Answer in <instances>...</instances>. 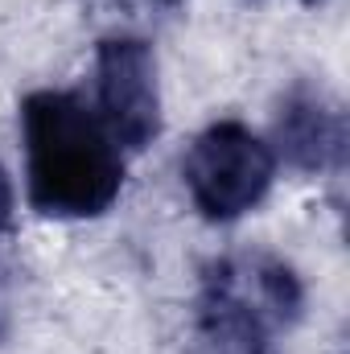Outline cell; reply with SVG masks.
<instances>
[{
	"mask_svg": "<svg viewBox=\"0 0 350 354\" xmlns=\"http://www.w3.org/2000/svg\"><path fill=\"white\" fill-rule=\"evenodd\" d=\"M25 194L46 218H99L124 189V149L75 91H33L21 103Z\"/></svg>",
	"mask_w": 350,
	"mask_h": 354,
	"instance_id": "obj_1",
	"label": "cell"
},
{
	"mask_svg": "<svg viewBox=\"0 0 350 354\" xmlns=\"http://www.w3.org/2000/svg\"><path fill=\"white\" fill-rule=\"evenodd\" d=\"M95 115L124 153H140L161 136L157 54L145 37L111 33L95 46Z\"/></svg>",
	"mask_w": 350,
	"mask_h": 354,
	"instance_id": "obj_4",
	"label": "cell"
},
{
	"mask_svg": "<svg viewBox=\"0 0 350 354\" xmlns=\"http://www.w3.org/2000/svg\"><path fill=\"white\" fill-rule=\"evenodd\" d=\"M12 210H17V194H12V177L0 165V235L12 227Z\"/></svg>",
	"mask_w": 350,
	"mask_h": 354,
	"instance_id": "obj_6",
	"label": "cell"
},
{
	"mask_svg": "<svg viewBox=\"0 0 350 354\" xmlns=\"http://www.w3.org/2000/svg\"><path fill=\"white\" fill-rule=\"evenodd\" d=\"M181 181L206 223H235L256 210L276 181V153L239 120H219L194 136L181 157Z\"/></svg>",
	"mask_w": 350,
	"mask_h": 354,
	"instance_id": "obj_3",
	"label": "cell"
},
{
	"mask_svg": "<svg viewBox=\"0 0 350 354\" xmlns=\"http://www.w3.org/2000/svg\"><path fill=\"white\" fill-rule=\"evenodd\" d=\"M301 276L280 256H223L202 272L190 354H276V334L301 317Z\"/></svg>",
	"mask_w": 350,
	"mask_h": 354,
	"instance_id": "obj_2",
	"label": "cell"
},
{
	"mask_svg": "<svg viewBox=\"0 0 350 354\" xmlns=\"http://www.w3.org/2000/svg\"><path fill=\"white\" fill-rule=\"evenodd\" d=\"M305 4H313V0H305Z\"/></svg>",
	"mask_w": 350,
	"mask_h": 354,
	"instance_id": "obj_7",
	"label": "cell"
},
{
	"mask_svg": "<svg viewBox=\"0 0 350 354\" xmlns=\"http://www.w3.org/2000/svg\"><path fill=\"white\" fill-rule=\"evenodd\" d=\"M272 153L297 174H334L347 161V111L330 91L297 83L272 120Z\"/></svg>",
	"mask_w": 350,
	"mask_h": 354,
	"instance_id": "obj_5",
	"label": "cell"
}]
</instances>
